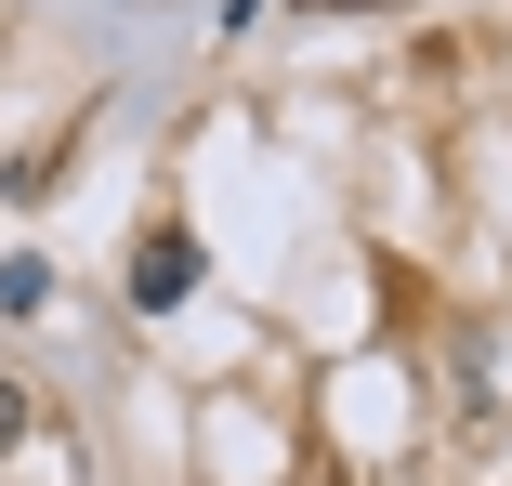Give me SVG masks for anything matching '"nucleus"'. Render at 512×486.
Listing matches in <instances>:
<instances>
[{
  "label": "nucleus",
  "mask_w": 512,
  "mask_h": 486,
  "mask_svg": "<svg viewBox=\"0 0 512 486\" xmlns=\"http://www.w3.org/2000/svg\"><path fill=\"white\" fill-rule=\"evenodd\" d=\"M184 289H197V250H184V237L158 224V237L132 250V303H145V316H171V303H184Z\"/></svg>",
  "instance_id": "1"
},
{
  "label": "nucleus",
  "mask_w": 512,
  "mask_h": 486,
  "mask_svg": "<svg viewBox=\"0 0 512 486\" xmlns=\"http://www.w3.org/2000/svg\"><path fill=\"white\" fill-rule=\"evenodd\" d=\"M0 303L40 316V303H53V263H40V250H14V263H0Z\"/></svg>",
  "instance_id": "2"
},
{
  "label": "nucleus",
  "mask_w": 512,
  "mask_h": 486,
  "mask_svg": "<svg viewBox=\"0 0 512 486\" xmlns=\"http://www.w3.org/2000/svg\"><path fill=\"white\" fill-rule=\"evenodd\" d=\"M14 434H27V395H14V381H0V447H14Z\"/></svg>",
  "instance_id": "3"
}]
</instances>
